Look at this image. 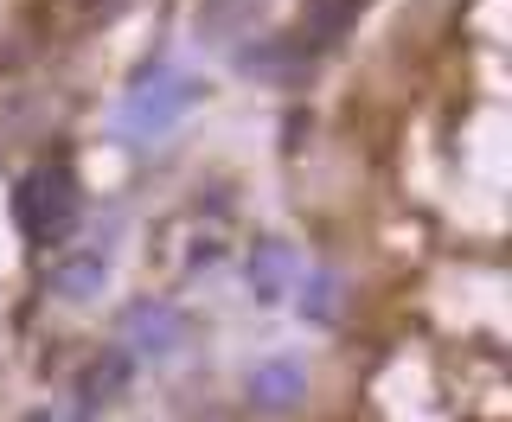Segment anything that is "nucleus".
<instances>
[{"label": "nucleus", "mask_w": 512, "mask_h": 422, "mask_svg": "<svg viewBox=\"0 0 512 422\" xmlns=\"http://www.w3.org/2000/svg\"><path fill=\"white\" fill-rule=\"evenodd\" d=\"M288 269H295V263H288V250H282V243H263V250L250 256V295L263 301V307H269V301H282Z\"/></svg>", "instance_id": "obj_8"}, {"label": "nucleus", "mask_w": 512, "mask_h": 422, "mask_svg": "<svg viewBox=\"0 0 512 422\" xmlns=\"http://www.w3.org/2000/svg\"><path fill=\"white\" fill-rule=\"evenodd\" d=\"M244 397H250V410H263V416H282V410H295V403L308 397V365H301V359H288V352H276V359L250 365V378H244Z\"/></svg>", "instance_id": "obj_3"}, {"label": "nucleus", "mask_w": 512, "mask_h": 422, "mask_svg": "<svg viewBox=\"0 0 512 422\" xmlns=\"http://www.w3.org/2000/svg\"><path fill=\"white\" fill-rule=\"evenodd\" d=\"M186 333H192V320L173 301H135L122 314V352L128 359H173L186 346Z\"/></svg>", "instance_id": "obj_2"}, {"label": "nucleus", "mask_w": 512, "mask_h": 422, "mask_svg": "<svg viewBox=\"0 0 512 422\" xmlns=\"http://www.w3.org/2000/svg\"><path fill=\"white\" fill-rule=\"evenodd\" d=\"M128 371H135V359H128V352L116 346V352H103V359H96L84 378H77V410H109V403H116L122 391H128Z\"/></svg>", "instance_id": "obj_5"}, {"label": "nucleus", "mask_w": 512, "mask_h": 422, "mask_svg": "<svg viewBox=\"0 0 512 422\" xmlns=\"http://www.w3.org/2000/svg\"><path fill=\"white\" fill-rule=\"evenodd\" d=\"M109 282V250H71L64 263H52V288L64 301H96Z\"/></svg>", "instance_id": "obj_6"}, {"label": "nucleus", "mask_w": 512, "mask_h": 422, "mask_svg": "<svg viewBox=\"0 0 512 422\" xmlns=\"http://www.w3.org/2000/svg\"><path fill=\"white\" fill-rule=\"evenodd\" d=\"M359 7H365V0H308L288 45H295V52H320V45H333L352 20H359Z\"/></svg>", "instance_id": "obj_4"}, {"label": "nucleus", "mask_w": 512, "mask_h": 422, "mask_svg": "<svg viewBox=\"0 0 512 422\" xmlns=\"http://www.w3.org/2000/svg\"><path fill=\"white\" fill-rule=\"evenodd\" d=\"M301 320H314V327L340 320V282H333L327 269H314L308 282H301Z\"/></svg>", "instance_id": "obj_9"}, {"label": "nucleus", "mask_w": 512, "mask_h": 422, "mask_svg": "<svg viewBox=\"0 0 512 422\" xmlns=\"http://www.w3.org/2000/svg\"><path fill=\"white\" fill-rule=\"evenodd\" d=\"M192 96H199L192 84H167L160 96H148V103L128 109V128H135V135H160L173 116H186V109H192Z\"/></svg>", "instance_id": "obj_7"}, {"label": "nucleus", "mask_w": 512, "mask_h": 422, "mask_svg": "<svg viewBox=\"0 0 512 422\" xmlns=\"http://www.w3.org/2000/svg\"><path fill=\"white\" fill-rule=\"evenodd\" d=\"M199 422H205V416H199ZM212 422H218V416H212Z\"/></svg>", "instance_id": "obj_10"}, {"label": "nucleus", "mask_w": 512, "mask_h": 422, "mask_svg": "<svg viewBox=\"0 0 512 422\" xmlns=\"http://www.w3.org/2000/svg\"><path fill=\"white\" fill-rule=\"evenodd\" d=\"M20 231L32 243H58V237H71V224H77V180H71V167H39L32 180L20 186Z\"/></svg>", "instance_id": "obj_1"}]
</instances>
